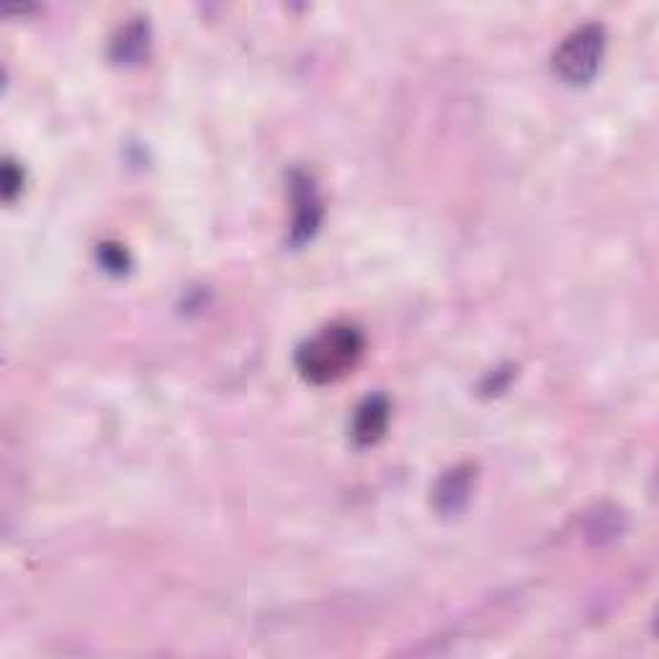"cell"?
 <instances>
[{
    "mask_svg": "<svg viewBox=\"0 0 659 659\" xmlns=\"http://www.w3.org/2000/svg\"><path fill=\"white\" fill-rule=\"evenodd\" d=\"M605 55V32L597 24L574 29L554 52V73L567 86H585L595 78Z\"/></svg>",
    "mask_w": 659,
    "mask_h": 659,
    "instance_id": "cell-2",
    "label": "cell"
},
{
    "mask_svg": "<svg viewBox=\"0 0 659 659\" xmlns=\"http://www.w3.org/2000/svg\"><path fill=\"white\" fill-rule=\"evenodd\" d=\"M386 422H389V403L382 394L363 399L353 418V438L361 446H374L384 436Z\"/></svg>",
    "mask_w": 659,
    "mask_h": 659,
    "instance_id": "cell-4",
    "label": "cell"
},
{
    "mask_svg": "<svg viewBox=\"0 0 659 659\" xmlns=\"http://www.w3.org/2000/svg\"><path fill=\"white\" fill-rule=\"evenodd\" d=\"M21 171L13 165L11 161L6 163L3 168V194H6V201H13V196H17L21 191Z\"/></svg>",
    "mask_w": 659,
    "mask_h": 659,
    "instance_id": "cell-6",
    "label": "cell"
},
{
    "mask_svg": "<svg viewBox=\"0 0 659 659\" xmlns=\"http://www.w3.org/2000/svg\"><path fill=\"white\" fill-rule=\"evenodd\" d=\"M363 353V336L353 325H330L297 351V369L312 384L343 378Z\"/></svg>",
    "mask_w": 659,
    "mask_h": 659,
    "instance_id": "cell-1",
    "label": "cell"
},
{
    "mask_svg": "<svg viewBox=\"0 0 659 659\" xmlns=\"http://www.w3.org/2000/svg\"><path fill=\"white\" fill-rule=\"evenodd\" d=\"M292 194H294V224H292V242H301L312 240V234L320 227V217H322V207L320 199H317L315 184L309 180L305 173H294L292 178Z\"/></svg>",
    "mask_w": 659,
    "mask_h": 659,
    "instance_id": "cell-3",
    "label": "cell"
},
{
    "mask_svg": "<svg viewBox=\"0 0 659 659\" xmlns=\"http://www.w3.org/2000/svg\"><path fill=\"white\" fill-rule=\"evenodd\" d=\"M469 487H472V469H453L438 482L436 505L443 513H457L469 499Z\"/></svg>",
    "mask_w": 659,
    "mask_h": 659,
    "instance_id": "cell-5",
    "label": "cell"
}]
</instances>
